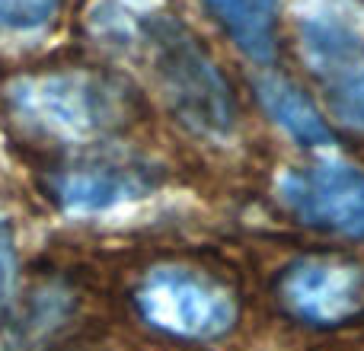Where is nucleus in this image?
Returning a JSON list of instances; mask_svg holds the SVG:
<instances>
[{"mask_svg": "<svg viewBox=\"0 0 364 351\" xmlns=\"http://www.w3.org/2000/svg\"><path fill=\"white\" fill-rule=\"evenodd\" d=\"M284 303L314 326H333L364 310V269L342 259H307L284 278Z\"/></svg>", "mask_w": 364, "mask_h": 351, "instance_id": "6", "label": "nucleus"}, {"mask_svg": "<svg viewBox=\"0 0 364 351\" xmlns=\"http://www.w3.org/2000/svg\"><path fill=\"white\" fill-rule=\"evenodd\" d=\"M16 288V243L6 220H0V307L13 297Z\"/></svg>", "mask_w": 364, "mask_h": 351, "instance_id": "12", "label": "nucleus"}, {"mask_svg": "<svg viewBox=\"0 0 364 351\" xmlns=\"http://www.w3.org/2000/svg\"><path fill=\"white\" fill-rule=\"evenodd\" d=\"M61 0H0V36H38L55 23Z\"/></svg>", "mask_w": 364, "mask_h": 351, "instance_id": "10", "label": "nucleus"}, {"mask_svg": "<svg viewBox=\"0 0 364 351\" xmlns=\"http://www.w3.org/2000/svg\"><path fill=\"white\" fill-rule=\"evenodd\" d=\"M301 48L310 70L323 80V87L364 68V36L336 13H320V16L304 19Z\"/></svg>", "mask_w": 364, "mask_h": 351, "instance_id": "7", "label": "nucleus"}, {"mask_svg": "<svg viewBox=\"0 0 364 351\" xmlns=\"http://www.w3.org/2000/svg\"><path fill=\"white\" fill-rule=\"evenodd\" d=\"M252 90H256V99L262 102V109L272 115V122L294 144L310 147V151H329V147H336V134L326 125V119L320 115V109L291 80H284L282 74H269L265 70V74L256 77Z\"/></svg>", "mask_w": 364, "mask_h": 351, "instance_id": "8", "label": "nucleus"}, {"mask_svg": "<svg viewBox=\"0 0 364 351\" xmlns=\"http://www.w3.org/2000/svg\"><path fill=\"white\" fill-rule=\"evenodd\" d=\"M157 188V173L134 160H90L51 179V192L61 211L77 217L119 211L147 198Z\"/></svg>", "mask_w": 364, "mask_h": 351, "instance_id": "5", "label": "nucleus"}, {"mask_svg": "<svg viewBox=\"0 0 364 351\" xmlns=\"http://www.w3.org/2000/svg\"><path fill=\"white\" fill-rule=\"evenodd\" d=\"M138 307L151 326L182 339H220L237 323V303L208 275L179 265L154 269L138 288Z\"/></svg>", "mask_w": 364, "mask_h": 351, "instance_id": "3", "label": "nucleus"}, {"mask_svg": "<svg viewBox=\"0 0 364 351\" xmlns=\"http://www.w3.org/2000/svg\"><path fill=\"white\" fill-rule=\"evenodd\" d=\"M282 205L307 227L364 237V173L342 160H316L278 176Z\"/></svg>", "mask_w": 364, "mask_h": 351, "instance_id": "4", "label": "nucleus"}, {"mask_svg": "<svg viewBox=\"0 0 364 351\" xmlns=\"http://www.w3.org/2000/svg\"><path fill=\"white\" fill-rule=\"evenodd\" d=\"M278 4L282 0H205L230 42L262 68L278 55Z\"/></svg>", "mask_w": 364, "mask_h": 351, "instance_id": "9", "label": "nucleus"}, {"mask_svg": "<svg viewBox=\"0 0 364 351\" xmlns=\"http://www.w3.org/2000/svg\"><path fill=\"white\" fill-rule=\"evenodd\" d=\"M154 83L186 131L205 141H227L237 128V109L227 80L198 38L166 13H154L138 26Z\"/></svg>", "mask_w": 364, "mask_h": 351, "instance_id": "1", "label": "nucleus"}, {"mask_svg": "<svg viewBox=\"0 0 364 351\" xmlns=\"http://www.w3.org/2000/svg\"><path fill=\"white\" fill-rule=\"evenodd\" d=\"M6 102L26 128L68 144L100 141L132 119L125 83L83 68L19 77L6 87Z\"/></svg>", "mask_w": 364, "mask_h": 351, "instance_id": "2", "label": "nucleus"}, {"mask_svg": "<svg viewBox=\"0 0 364 351\" xmlns=\"http://www.w3.org/2000/svg\"><path fill=\"white\" fill-rule=\"evenodd\" d=\"M326 102L333 119H339L346 128L364 134V68L355 74L326 87Z\"/></svg>", "mask_w": 364, "mask_h": 351, "instance_id": "11", "label": "nucleus"}]
</instances>
